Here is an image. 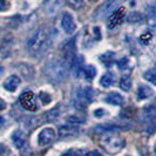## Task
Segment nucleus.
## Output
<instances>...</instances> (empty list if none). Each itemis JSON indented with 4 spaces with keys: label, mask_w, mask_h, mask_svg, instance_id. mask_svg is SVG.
Returning <instances> with one entry per match:
<instances>
[{
    "label": "nucleus",
    "mask_w": 156,
    "mask_h": 156,
    "mask_svg": "<svg viewBox=\"0 0 156 156\" xmlns=\"http://www.w3.org/2000/svg\"><path fill=\"white\" fill-rule=\"evenodd\" d=\"M94 114H95V116H101V115H103V110H102V109L96 110V112H95Z\"/></svg>",
    "instance_id": "nucleus-35"
},
{
    "label": "nucleus",
    "mask_w": 156,
    "mask_h": 156,
    "mask_svg": "<svg viewBox=\"0 0 156 156\" xmlns=\"http://www.w3.org/2000/svg\"><path fill=\"white\" fill-rule=\"evenodd\" d=\"M81 61H82V58L79 56V58H74V60L72 61L70 66H72V73H73V76H78L79 73L81 72Z\"/></svg>",
    "instance_id": "nucleus-18"
},
{
    "label": "nucleus",
    "mask_w": 156,
    "mask_h": 156,
    "mask_svg": "<svg viewBox=\"0 0 156 156\" xmlns=\"http://www.w3.org/2000/svg\"><path fill=\"white\" fill-rule=\"evenodd\" d=\"M19 102L20 105L23 106V108H25L26 110H30V112H35L38 110V105L35 102V96L34 94L27 90V92H23L20 98H19Z\"/></svg>",
    "instance_id": "nucleus-6"
},
{
    "label": "nucleus",
    "mask_w": 156,
    "mask_h": 156,
    "mask_svg": "<svg viewBox=\"0 0 156 156\" xmlns=\"http://www.w3.org/2000/svg\"><path fill=\"white\" fill-rule=\"evenodd\" d=\"M59 117V109L58 108H54L51 112H47L46 113V119L47 121H54Z\"/></svg>",
    "instance_id": "nucleus-25"
},
{
    "label": "nucleus",
    "mask_w": 156,
    "mask_h": 156,
    "mask_svg": "<svg viewBox=\"0 0 156 156\" xmlns=\"http://www.w3.org/2000/svg\"><path fill=\"white\" fill-rule=\"evenodd\" d=\"M120 88L122 90H125V92L130 90V88H132V78L129 75H125V76L121 78V80H120Z\"/></svg>",
    "instance_id": "nucleus-19"
},
{
    "label": "nucleus",
    "mask_w": 156,
    "mask_h": 156,
    "mask_svg": "<svg viewBox=\"0 0 156 156\" xmlns=\"http://www.w3.org/2000/svg\"><path fill=\"white\" fill-rule=\"evenodd\" d=\"M94 89L90 87H86L82 90V95H81V100L80 101H86V102H92L94 100Z\"/></svg>",
    "instance_id": "nucleus-17"
},
{
    "label": "nucleus",
    "mask_w": 156,
    "mask_h": 156,
    "mask_svg": "<svg viewBox=\"0 0 156 156\" xmlns=\"http://www.w3.org/2000/svg\"><path fill=\"white\" fill-rule=\"evenodd\" d=\"M66 4L73 9H79L80 7H82L83 1L82 0H66Z\"/></svg>",
    "instance_id": "nucleus-22"
},
{
    "label": "nucleus",
    "mask_w": 156,
    "mask_h": 156,
    "mask_svg": "<svg viewBox=\"0 0 156 156\" xmlns=\"http://www.w3.org/2000/svg\"><path fill=\"white\" fill-rule=\"evenodd\" d=\"M55 139V132L52 128H45L44 130H41L38 136V142L40 146H47L49 143H52Z\"/></svg>",
    "instance_id": "nucleus-8"
},
{
    "label": "nucleus",
    "mask_w": 156,
    "mask_h": 156,
    "mask_svg": "<svg viewBox=\"0 0 156 156\" xmlns=\"http://www.w3.org/2000/svg\"><path fill=\"white\" fill-rule=\"evenodd\" d=\"M100 60H101V62L105 66L109 67L114 62V53L113 52H107V53H105V54H102L100 56Z\"/></svg>",
    "instance_id": "nucleus-20"
},
{
    "label": "nucleus",
    "mask_w": 156,
    "mask_h": 156,
    "mask_svg": "<svg viewBox=\"0 0 156 156\" xmlns=\"http://www.w3.org/2000/svg\"><path fill=\"white\" fill-rule=\"evenodd\" d=\"M79 134V129L74 126H63L59 128V136L62 139H67V137H72Z\"/></svg>",
    "instance_id": "nucleus-11"
},
{
    "label": "nucleus",
    "mask_w": 156,
    "mask_h": 156,
    "mask_svg": "<svg viewBox=\"0 0 156 156\" xmlns=\"http://www.w3.org/2000/svg\"><path fill=\"white\" fill-rule=\"evenodd\" d=\"M143 19V16L141 13H137V12H132L129 16H128V21L129 23H139Z\"/></svg>",
    "instance_id": "nucleus-24"
},
{
    "label": "nucleus",
    "mask_w": 156,
    "mask_h": 156,
    "mask_svg": "<svg viewBox=\"0 0 156 156\" xmlns=\"http://www.w3.org/2000/svg\"><path fill=\"white\" fill-rule=\"evenodd\" d=\"M39 96H40V100H41V102H42L44 105H48L49 102L52 101L51 95H49V94H47L46 92H41V93L39 94Z\"/></svg>",
    "instance_id": "nucleus-26"
},
{
    "label": "nucleus",
    "mask_w": 156,
    "mask_h": 156,
    "mask_svg": "<svg viewBox=\"0 0 156 156\" xmlns=\"http://www.w3.org/2000/svg\"><path fill=\"white\" fill-rule=\"evenodd\" d=\"M128 59L127 58H122L121 60H119L117 61V67L120 68V69H125V68H127L128 67Z\"/></svg>",
    "instance_id": "nucleus-28"
},
{
    "label": "nucleus",
    "mask_w": 156,
    "mask_h": 156,
    "mask_svg": "<svg viewBox=\"0 0 156 156\" xmlns=\"http://www.w3.org/2000/svg\"><path fill=\"white\" fill-rule=\"evenodd\" d=\"M87 156H101V154H100L99 151H95V150H94V151L88 153V154H87Z\"/></svg>",
    "instance_id": "nucleus-33"
},
{
    "label": "nucleus",
    "mask_w": 156,
    "mask_h": 156,
    "mask_svg": "<svg viewBox=\"0 0 156 156\" xmlns=\"http://www.w3.org/2000/svg\"><path fill=\"white\" fill-rule=\"evenodd\" d=\"M100 146L107 154L115 155V154H117L119 151H121L123 149V147H125V139L122 136H120L119 134L107 133L101 137Z\"/></svg>",
    "instance_id": "nucleus-3"
},
{
    "label": "nucleus",
    "mask_w": 156,
    "mask_h": 156,
    "mask_svg": "<svg viewBox=\"0 0 156 156\" xmlns=\"http://www.w3.org/2000/svg\"><path fill=\"white\" fill-rule=\"evenodd\" d=\"M61 27L66 33H72L75 30V23H74V19L70 16L69 13H65L61 18Z\"/></svg>",
    "instance_id": "nucleus-10"
},
{
    "label": "nucleus",
    "mask_w": 156,
    "mask_h": 156,
    "mask_svg": "<svg viewBox=\"0 0 156 156\" xmlns=\"http://www.w3.org/2000/svg\"><path fill=\"white\" fill-rule=\"evenodd\" d=\"M2 72H4V68H2V67H1V66H0V75H1V74H2Z\"/></svg>",
    "instance_id": "nucleus-37"
},
{
    "label": "nucleus",
    "mask_w": 156,
    "mask_h": 156,
    "mask_svg": "<svg viewBox=\"0 0 156 156\" xmlns=\"http://www.w3.org/2000/svg\"><path fill=\"white\" fill-rule=\"evenodd\" d=\"M61 54H62V62L68 66L72 63V61L75 58V39L68 40L61 49Z\"/></svg>",
    "instance_id": "nucleus-5"
},
{
    "label": "nucleus",
    "mask_w": 156,
    "mask_h": 156,
    "mask_svg": "<svg viewBox=\"0 0 156 156\" xmlns=\"http://www.w3.org/2000/svg\"><path fill=\"white\" fill-rule=\"evenodd\" d=\"M126 18V8L125 7H120L119 9L114 11L109 16V20H108V30H113L114 27H116L119 25L123 23Z\"/></svg>",
    "instance_id": "nucleus-7"
},
{
    "label": "nucleus",
    "mask_w": 156,
    "mask_h": 156,
    "mask_svg": "<svg viewBox=\"0 0 156 156\" xmlns=\"http://www.w3.org/2000/svg\"><path fill=\"white\" fill-rule=\"evenodd\" d=\"M61 156H81V151H79V150H69V151L62 154Z\"/></svg>",
    "instance_id": "nucleus-31"
},
{
    "label": "nucleus",
    "mask_w": 156,
    "mask_h": 156,
    "mask_svg": "<svg viewBox=\"0 0 156 156\" xmlns=\"http://www.w3.org/2000/svg\"><path fill=\"white\" fill-rule=\"evenodd\" d=\"M151 39H153V35H151V33H144V34H142L140 37V40L144 44V45H148L149 42L151 41Z\"/></svg>",
    "instance_id": "nucleus-27"
},
{
    "label": "nucleus",
    "mask_w": 156,
    "mask_h": 156,
    "mask_svg": "<svg viewBox=\"0 0 156 156\" xmlns=\"http://www.w3.org/2000/svg\"><path fill=\"white\" fill-rule=\"evenodd\" d=\"M90 2H95V1H98V0H89Z\"/></svg>",
    "instance_id": "nucleus-38"
},
{
    "label": "nucleus",
    "mask_w": 156,
    "mask_h": 156,
    "mask_svg": "<svg viewBox=\"0 0 156 156\" xmlns=\"http://www.w3.org/2000/svg\"><path fill=\"white\" fill-rule=\"evenodd\" d=\"M62 6V0H45V12L49 16H55Z\"/></svg>",
    "instance_id": "nucleus-9"
},
{
    "label": "nucleus",
    "mask_w": 156,
    "mask_h": 156,
    "mask_svg": "<svg viewBox=\"0 0 156 156\" xmlns=\"http://www.w3.org/2000/svg\"><path fill=\"white\" fill-rule=\"evenodd\" d=\"M2 125H4V119L0 116V127H1Z\"/></svg>",
    "instance_id": "nucleus-36"
},
{
    "label": "nucleus",
    "mask_w": 156,
    "mask_h": 156,
    "mask_svg": "<svg viewBox=\"0 0 156 156\" xmlns=\"http://www.w3.org/2000/svg\"><path fill=\"white\" fill-rule=\"evenodd\" d=\"M119 1L120 0H106L103 4H102L100 7L96 9L95 14H94V18L95 19H105L107 16L112 14L114 12V9L117 7L119 5Z\"/></svg>",
    "instance_id": "nucleus-4"
},
{
    "label": "nucleus",
    "mask_w": 156,
    "mask_h": 156,
    "mask_svg": "<svg viewBox=\"0 0 156 156\" xmlns=\"http://www.w3.org/2000/svg\"><path fill=\"white\" fill-rule=\"evenodd\" d=\"M12 142L16 144V147L18 149H21L26 142V137H25V134L21 130H16L13 135H12Z\"/></svg>",
    "instance_id": "nucleus-14"
},
{
    "label": "nucleus",
    "mask_w": 156,
    "mask_h": 156,
    "mask_svg": "<svg viewBox=\"0 0 156 156\" xmlns=\"http://www.w3.org/2000/svg\"><path fill=\"white\" fill-rule=\"evenodd\" d=\"M70 123H83L85 122V119H80V117L76 116H69L67 119Z\"/></svg>",
    "instance_id": "nucleus-29"
},
{
    "label": "nucleus",
    "mask_w": 156,
    "mask_h": 156,
    "mask_svg": "<svg viewBox=\"0 0 156 156\" xmlns=\"http://www.w3.org/2000/svg\"><path fill=\"white\" fill-rule=\"evenodd\" d=\"M7 8V1L6 0H0V11H5Z\"/></svg>",
    "instance_id": "nucleus-32"
},
{
    "label": "nucleus",
    "mask_w": 156,
    "mask_h": 156,
    "mask_svg": "<svg viewBox=\"0 0 156 156\" xmlns=\"http://www.w3.org/2000/svg\"><path fill=\"white\" fill-rule=\"evenodd\" d=\"M5 107H6V103L4 102V100H2V99H0V110L5 109Z\"/></svg>",
    "instance_id": "nucleus-34"
},
{
    "label": "nucleus",
    "mask_w": 156,
    "mask_h": 156,
    "mask_svg": "<svg viewBox=\"0 0 156 156\" xmlns=\"http://www.w3.org/2000/svg\"><path fill=\"white\" fill-rule=\"evenodd\" d=\"M113 82H114V75L108 72V73H106V74H103L100 79V85L102 87H106V88H108L113 85Z\"/></svg>",
    "instance_id": "nucleus-16"
},
{
    "label": "nucleus",
    "mask_w": 156,
    "mask_h": 156,
    "mask_svg": "<svg viewBox=\"0 0 156 156\" xmlns=\"http://www.w3.org/2000/svg\"><path fill=\"white\" fill-rule=\"evenodd\" d=\"M9 149L4 144H0V156H9Z\"/></svg>",
    "instance_id": "nucleus-30"
},
{
    "label": "nucleus",
    "mask_w": 156,
    "mask_h": 156,
    "mask_svg": "<svg viewBox=\"0 0 156 156\" xmlns=\"http://www.w3.org/2000/svg\"><path fill=\"white\" fill-rule=\"evenodd\" d=\"M82 73H83V76H85L86 80H92V79H94L95 74H96V69H95L94 66L88 65V66H85V68L82 69Z\"/></svg>",
    "instance_id": "nucleus-21"
},
{
    "label": "nucleus",
    "mask_w": 156,
    "mask_h": 156,
    "mask_svg": "<svg viewBox=\"0 0 156 156\" xmlns=\"http://www.w3.org/2000/svg\"><path fill=\"white\" fill-rule=\"evenodd\" d=\"M20 85V79L16 75H11L8 76L7 80L4 82V88L8 92H14Z\"/></svg>",
    "instance_id": "nucleus-12"
},
{
    "label": "nucleus",
    "mask_w": 156,
    "mask_h": 156,
    "mask_svg": "<svg viewBox=\"0 0 156 156\" xmlns=\"http://www.w3.org/2000/svg\"><path fill=\"white\" fill-rule=\"evenodd\" d=\"M153 95V89L148 86H140L136 92V98L137 100H146Z\"/></svg>",
    "instance_id": "nucleus-15"
},
{
    "label": "nucleus",
    "mask_w": 156,
    "mask_h": 156,
    "mask_svg": "<svg viewBox=\"0 0 156 156\" xmlns=\"http://www.w3.org/2000/svg\"><path fill=\"white\" fill-rule=\"evenodd\" d=\"M67 72H68L67 66L62 61H58V60L48 62L44 68L46 78L54 83H60L61 81H63L67 76Z\"/></svg>",
    "instance_id": "nucleus-2"
},
{
    "label": "nucleus",
    "mask_w": 156,
    "mask_h": 156,
    "mask_svg": "<svg viewBox=\"0 0 156 156\" xmlns=\"http://www.w3.org/2000/svg\"><path fill=\"white\" fill-rule=\"evenodd\" d=\"M51 45L49 37L44 30L37 31L27 42V49L31 54H40L45 52Z\"/></svg>",
    "instance_id": "nucleus-1"
},
{
    "label": "nucleus",
    "mask_w": 156,
    "mask_h": 156,
    "mask_svg": "<svg viewBox=\"0 0 156 156\" xmlns=\"http://www.w3.org/2000/svg\"><path fill=\"white\" fill-rule=\"evenodd\" d=\"M105 101L109 105H114V106H121L123 103V96L119 93H109L105 96Z\"/></svg>",
    "instance_id": "nucleus-13"
},
{
    "label": "nucleus",
    "mask_w": 156,
    "mask_h": 156,
    "mask_svg": "<svg viewBox=\"0 0 156 156\" xmlns=\"http://www.w3.org/2000/svg\"><path fill=\"white\" fill-rule=\"evenodd\" d=\"M143 76H144V79H147V81H150V82L154 83V85L156 83V73L154 69H150V70H148V72H146V73L143 74Z\"/></svg>",
    "instance_id": "nucleus-23"
}]
</instances>
